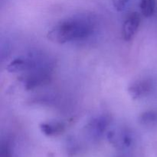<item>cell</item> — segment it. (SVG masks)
<instances>
[{"label": "cell", "instance_id": "8", "mask_svg": "<svg viewBox=\"0 0 157 157\" xmlns=\"http://www.w3.org/2000/svg\"><path fill=\"white\" fill-rule=\"evenodd\" d=\"M40 130L47 136H56L62 134L65 130L64 123L59 121H49L41 123L39 126Z\"/></svg>", "mask_w": 157, "mask_h": 157}, {"label": "cell", "instance_id": "7", "mask_svg": "<svg viewBox=\"0 0 157 157\" xmlns=\"http://www.w3.org/2000/svg\"><path fill=\"white\" fill-rule=\"evenodd\" d=\"M140 25V15L137 12H132L124 21L122 29L123 38L130 41L134 37Z\"/></svg>", "mask_w": 157, "mask_h": 157}, {"label": "cell", "instance_id": "11", "mask_svg": "<svg viewBox=\"0 0 157 157\" xmlns=\"http://www.w3.org/2000/svg\"><path fill=\"white\" fill-rule=\"evenodd\" d=\"M0 157H12V147L8 141H5L1 144Z\"/></svg>", "mask_w": 157, "mask_h": 157}, {"label": "cell", "instance_id": "3", "mask_svg": "<svg viewBox=\"0 0 157 157\" xmlns=\"http://www.w3.org/2000/svg\"><path fill=\"white\" fill-rule=\"evenodd\" d=\"M107 139L117 149L121 150L130 149L133 142L132 133L127 129H120L109 132Z\"/></svg>", "mask_w": 157, "mask_h": 157}, {"label": "cell", "instance_id": "12", "mask_svg": "<svg viewBox=\"0 0 157 157\" xmlns=\"http://www.w3.org/2000/svg\"><path fill=\"white\" fill-rule=\"evenodd\" d=\"M130 2V0H112V4L115 10L117 12H121L125 9Z\"/></svg>", "mask_w": 157, "mask_h": 157}, {"label": "cell", "instance_id": "2", "mask_svg": "<svg viewBox=\"0 0 157 157\" xmlns=\"http://www.w3.org/2000/svg\"><path fill=\"white\" fill-rule=\"evenodd\" d=\"M51 78V72L48 69L38 67L34 70L28 71V73L23 76L22 81L25 89L33 90L36 87L49 83Z\"/></svg>", "mask_w": 157, "mask_h": 157}, {"label": "cell", "instance_id": "6", "mask_svg": "<svg viewBox=\"0 0 157 157\" xmlns=\"http://www.w3.org/2000/svg\"><path fill=\"white\" fill-rule=\"evenodd\" d=\"M153 84L150 79H140L133 81L128 87L129 94L136 100L148 95L153 90Z\"/></svg>", "mask_w": 157, "mask_h": 157}, {"label": "cell", "instance_id": "10", "mask_svg": "<svg viewBox=\"0 0 157 157\" xmlns=\"http://www.w3.org/2000/svg\"><path fill=\"white\" fill-rule=\"evenodd\" d=\"M140 8L144 17L153 16L157 9V0H141Z\"/></svg>", "mask_w": 157, "mask_h": 157}, {"label": "cell", "instance_id": "4", "mask_svg": "<svg viewBox=\"0 0 157 157\" xmlns=\"http://www.w3.org/2000/svg\"><path fill=\"white\" fill-rule=\"evenodd\" d=\"M110 125V119L105 115H100L93 118L86 126L89 136L94 140L102 137Z\"/></svg>", "mask_w": 157, "mask_h": 157}, {"label": "cell", "instance_id": "5", "mask_svg": "<svg viewBox=\"0 0 157 157\" xmlns=\"http://www.w3.org/2000/svg\"><path fill=\"white\" fill-rule=\"evenodd\" d=\"M38 61L30 57H18L12 60L6 67V70L10 73L28 72L38 67Z\"/></svg>", "mask_w": 157, "mask_h": 157}, {"label": "cell", "instance_id": "9", "mask_svg": "<svg viewBox=\"0 0 157 157\" xmlns=\"http://www.w3.org/2000/svg\"><path fill=\"white\" fill-rule=\"evenodd\" d=\"M140 124L146 127L157 125V110H148L141 113L138 119Z\"/></svg>", "mask_w": 157, "mask_h": 157}, {"label": "cell", "instance_id": "1", "mask_svg": "<svg viewBox=\"0 0 157 157\" xmlns=\"http://www.w3.org/2000/svg\"><path fill=\"white\" fill-rule=\"evenodd\" d=\"M94 23L88 17H74L60 21L48 32V38L57 44L84 39L91 35Z\"/></svg>", "mask_w": 157, "mask_h": 157}]
</instances>
